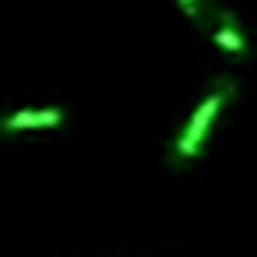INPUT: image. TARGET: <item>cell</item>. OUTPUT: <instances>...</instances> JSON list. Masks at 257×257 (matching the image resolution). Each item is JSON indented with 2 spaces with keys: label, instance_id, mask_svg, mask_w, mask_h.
Masks as SVG:
<instances>
[{
  "label": "cell",
  "instance_id": "4",
  "mask_svg": "<svg viewBox=\"0 0 257 257\" xmlns=\"http://www.w3.org/2000/svg\"><path fill=\"white\" fill-rule=\"evenodd\" d=\"M176 8H180V15L183 18H190V22H204V0H176Z\"/></svg>",
  "mask_w": 257,
  "mask_h": 257
},
{
  "label": "cell",
  "instance_id": "1",
  "mask_svg": "<svg viewBox=\"0 0 257 257\" xmlns=\"http://www.w3.org/2000/svg\"><path fill=\"white\" fill-rule=\"evenodd\" d=\"M232 95H236V85H232L229 78H218V81L208 88V95L194 106L190 120H187V123L180 127V134L173 138V145H169V166H190V162H197V159L204 155L208 134H211V127H215L222 106L232 102Z\"/></svg>",
  "mask_w": 257,
  "mask_h": 257
},
{
  "label": "cell",
  "instance_id": "3",
  "mask_svg": "<svg viewBox=\"0 0 257 257\" xmlns=\"http://www.w3.org/2000/svg\"><path fill=\"white\" fill-rule=\"evenodd\" d=\"M211 39H215V46H218L222 53H229V57H243V53H246V36L239 32V25H236L232 15H218V25H215Z\"/></svg>",
  "mask_w": 257,
  "mask_h": 257
},
{
  "label": "cell",
  "instance_id": "2",
  "mask_svg": "<svg viewBox=\"0 0 257 257\" xmlns=\"http://www.w3.org/2000/svg\"><path fill=\"white\" fill-rule=\"evenodd\" d=\"M67 113L60 106H39V109H15L0 116V134H32V131H57L64 127Z\"/></svg>",
  "mask_w": 257,
  "mask_h": 257
}]
</instances>
